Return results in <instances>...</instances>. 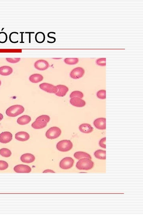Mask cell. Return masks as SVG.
I'll use <instances>...</instances> for the list:
<instances>
[{"label": "cell", "mask_w": 143, "mask_h": 215, "mask_svg": "<svg viewBox=\"0 0 143 215\" xmlns=\"http://www.w3.org/2000/svg\"><path fill=\"white\" fill-rule=\"evenodd\" d=\"M106 154V152L105 151L102 150H98L95 152L94 156L97 159H101V160H105Z\"/></svg>", "instance_id": "cell-21"}, {"label": "cell", "mask_w": 143, "mask_h": 215, "mask_svg": "<svg viewBox=\"0 0 143 215\" xmlns=\"http://www.w3.org/2000/svg\"><path fill=\"white\" fill-rule=\"evenodd\" d=\"M56 87L58 89V91L55 94L57 96L61 97H64L69 90L68 88L65 85H59Z\"/></svg>", "instance_id": "cell-14"}, {"label": "cell", "mask_w": 143, "mask_h": 215, "mask_svg": "<svg viewBox=\"0 0 143 215\" xmlns=\"http://www.w3.org/2000/svg\"><path fill=\"white\" fill-rule=\"evenodd\" d=\"M0 154L4 157H9L12 155V152L7 148H2L0 149Z\"/></svg>", "instance_id": "cell-25"}, {"label": "cell", "mask_w": 143, "mask_h": 215, "mask_svg": "<svg viewBox=\"0 0 143 215\" xmlns=\"http://www.w3.org/2000/svg\"><path fill=\"white\" fill-rule=\"evenodd\" d=\"M7 61L10 63L15 64L19 62L20 61V58H7Z\"/></svg>", "instance_id": "cell-32"}, {"label": "cell", "mask_w": 143, "mask_h": 215, "mask_svg": "<svg viewBox=\"0 0 143 215\" xmlns=\"http://www.w3.org/2000/svg\"><path fill=\"white\" fill-rule=\"evenodd\" d=\"M106 91L105 90H101L99 91L97 93V96L98 98L104 99H106Z\"/></svg>", "instance_id": "cell-28"}, {"label": "cell", "mask_w": 143, "mask_h": 215, "mask_svg": "<svg viewBox=\"0 0 143 215\" xmlns=\"http://www.w3.org/2000/svg\"><path fill=\"white\" fill-rule=\"evenodd\" d=\"M3 115L1 113H0V121L3 119Z\"/></svg>", "instance_id": "cell-38"}, {"label": "cell", "mask_w": 143, "mask_h": 215, "mask_svg": "<svg viewBox=\"0 0 143 215\" xmlns=\"http://www.w3.org/2000/svg\"><path fill=\"white\" fill-rule=\"evenodd\" d=\"M79 129L81 132L84 133H90L92 132L93 130V128L91 127L90 124H83L80 126Z\"/></svg>", "instance_id": "cell-17"}, {"label": "cell", "mask_w": 143, "mask_h": 215, "mask_svg": "<svg viewBox=\"0 0 143 215\" xmlns=\"http://www.w3.org/2000/svg\"><path fill=\"white\" fill-rule=\"evenodd\" d=\"M31 117L29 116L24 115L18 118L17 123L20 125H25L29 124L31 121Z\"/></svg>", "instance_id": "cell-19"}, {"label": "cell", "mask_w": 143, "mask_h": 215, "mask_svg": "<svg viewBox=\"0 0 143 215\" xmlns=\"http://www.w3.org/2000/svg\"><path fill=\"white\" fill-rule=\"evenodd\" d=\"M106 138L105 137L104 138H102L99 141V146L102 148H106Z\"/></svg>", "instance_id": "cell-33"}, {"label": "cell", "mask_w": 143, "mask_h": 215, "mask_svg": "<svg viewBox=\"0 0 143 215\" xmlns=\"http://www.w3.org/2000/svg\"><path fill=\"white\" fill-rule=\"evenodd\" d=\"M70 102L72 105L77 107H83L86 105V102L84 100L78 97H74L71 99Z\"/></svg>", "instance_id": "cell-12"}, {"label": "cell", "mask_w": 143, "mask_h": 215, "mask_svg": "<svg viewBox=\"0 0 143 215\" xmlns=\"http://www.w3.org/2000/svg\"><path fill=\"white\" fill-rule=\"evenodd\" d=\"M85 72V70L82 67H76L74 69L70 72V76L73 79H79L83 76Z\"/></svg>", "instance_id": "cell-7"}, {"label": "cell", "mask_w": 143, "mask_h": 215, "mask_svg": "<svg viewBox=\"0 0 143 215\" xmlns=\"http://www.w3.org/2000/svg\"><path fill=\"white\" fill-rule=\"evenodd\" d=\"M61 131L58 127H53L50 128L46 133V136L49 139H55L60 136Z\"/></svg>", "instance_id": "cell-4"}, {"label": "cell", "mask_w": 143, "mask_h": 215, "mask_svg": "<svg viewBox=\"0 0 143 215\" xmlns=\"http://www.w3.org/2000/svg\"><path fill=\"white\" fill-rule=\"evenodd\" d=\"M15 138L17 140L25 142L29 139L30 135L25 132H20L15 134Z\"/></svg>", "instance_id": "cell-13"}, {"label": "cell", "mask_w": 143, "mask_h": 215, "mask_svg": "<svg viewBox=\"0 0 143 215\" xmlns=\"http://www.w3.org/2000/svg\"><path fill=\"white\" fill-rule=\"evenodd\" d=\"M8 167V164L7 162L0 160V170L2 171L6 170Z\"/></svg>", "instance_id": "cell-31"}, {"label": "cell", "mask_w": 143, "mask_h": 215, "mask_svg": "<svg viewBox=\"0 0 143 215\" xmlns=\"http://www.w3.org/2000/svg\"><path fill=\"white\" fill-rule=\"evenodd\" d=\"M50 65L47 61L44 60H39L34 63V67L39 71H44L49 68Z\"/></svg>", "instance_id": "cell-8"}, {"label": "cell", "mask_w": 143, "mask_h": 215, "mask_svg": "<svg viewBox=\"0 0 143 215\" xmlns=\"http://www.w3.org/2000/svg\"><path fill=\"white\" fill-rule=\"evenodd\" d=\"M1 81L0 80V86H1Z\"/></svg>", "instance_id": "cell-39"}, {"label": "cell", "mask_w": 143, "mask_h": 215, "mask_svg": "<svg viewBox=\"0 0 143 215\" xmlns=\"http://www.w3.org/2000/svg\"><path fill=\"white\" fill-rule=\"evenodd\" d=\"M36 119H38V120H42L48 123L50 121V117L49 116L44 115L41 116H40L38 117Z\"/></svg>", "instance_id": "cell-29"}, {"label": "cell", "mask_w": 143, "mask_h": 215, "mask_svg": "<svg viewBox=\"0 0 143 215\" xmlns=\"http://www.w3.org/2000/svg\"><path fill=\"white\" fill-rule=\"evenodd\" d=\"M47 125V123L41 120L36 119L35 121L32 124V127L33 129H40L45 127Z\"/></svg>", "instance_id": "cell-16"}, {"label": "cell", "mask_w": 143, "mask_h": 215, "mask_svg": "<svg viewBox=\"0 0 143 215\" xmlns=\"http://www.w3.org/2000/svg\"><path fill=\"white\" fill-rule=\"evenodd\" d=\"M47 36H48V37H49V38H52V39H54V40L55 41H56V38H55L54 37H51V36H50V35H49V33L48 34Z\"/></svg>", "instance_id": "cell-36"}, {"label": "cell", "mask_w": 143, "mask_h": 215, "mask_svg": "<svg viewBox=\"0 0 143 215\" xmlns=\"http://www.w3.org/2000/svg\"><path fill=\"white\" fill-rule=\"evenodd\" d=\"M106 58H100L96 61V64L99 66H106Z\"/></svg>", "instance_id": "cell-30"}, {"label": "cell", "mask_w": 143, "mask_h": 215, "mask_svg": "<svg viewBox=\"0 0 143 215\" xmlns=\"http://www.w3.org/2000/svg\"><path fill=\"white\" fill-rule=\"evenodd\" d=\"M79 61V59L78 58H66L64 60L65 63L71 65L76 64Z\"/></svg>", "instance_id": "cell-24"}, {"label": "cell", "mask_w": 143, "mask_h": 215, "mask_svg": "<svg viewBox=\"0 0 143 215\" xmlns=\"http://www.w3.org/2000/svg\"><path fill=\"white\" fill-rule=\"evenodd\" d=\"M25 108L20 105H15L8 108L6 110V113L8 116L15 117L23 113Z\"/></svg>", "instance_id": "cell-1"}, {"label": "cell", "mask_w": 143, "mask_h": 215, "mask_svg": "<svg viewBox=\"0 0 143 215\" xmlns=\"http://www.w3.org/2000/svg\"><path fill=\"white\" fill-rule=\"evenodd\" d=\"M70 97L71 99L74 97H78L81 99L83 97V94L81 91H73L70 94Z\"/></svg>", "instance_id": "cell-26"}, {"label": "cell", "mask_w": 143, "mask_h": 215, "mask_svg": "<svg viewBox=\"0 0 143 215\" xmlns=\"http://www.w3.org/2000/svg\"><path fill=\"white\" fill-rule=\"evenodd\" d=\"M8 39V36L7 33L4 32H0V43H6Z\"/></svg>", "instance_id": "cell-27"}, {"label": "cell", "mask_w": 143, "mask_h": 215, "mask_svg": "<svg viewBox=\"0 0 143 215\" xmlns=\"http://www.w3.org/2000/svg\"><path fill=\"white\" fill-rule=\"evenodd\" d=\"M39 88L44 91L50 94H55L58 91L57 87L47 83H42L39 85Z\"/></svg>", "instance_id": "cell-5"}, {"label": "cell", "mask_w": 143, "mask_h": 215, "mask_svg": "<svg viewBox=\"0 0 143 215\" xmlns=\"http://www.w3.org/2000/svg\"><path fill=\"white\" fill-rule=\"evenodd\" d=\"M106 119L105 118H102L96 119L94 122V125L97 129L99 130H105Z\"/></svg>", "instance_id": "cell-9"}, {"label": "cell", "mask_w": 143, "mask_h": 215, "mask_svg": "<svg viewBox=\"0 0 143 215\" xmlns=\"http://www.w3.org/2000/svg\"><path fill=\"white\" fill-rule=\"evenodd\" d=\"M26 34H29V42L30 43H31V34H34V32H26Z\"/></svg>", "instance_id": "cell-35"}, {"label": "cell", "mask_w": 143, "mask_h": 215, "mask_svg": "<svg viewBox=\"0 0 143 215\" xmlns=\"http://www.w3.org/2000/svg\"><path fill=\"white\" fill-rule=\"evenodd\" d=\"M45 39V36L44 33L42 32H38L36 34L35 40L37 43H42L44 42Z\"/></svg>", "instance_id": "cell-22"}, {"label": "cell", "mask_w": 143, "mask_h": 215, "mask_svg": "<svg viewBox=\"0 0 143 215\" xmlns=\"http://www.w3.org/2000/svg\"><path fill=\"white\" fill-rule=\"evenodd\" d=\"M73 144L69 140H63L57 143L56 147L61 152H67L73 148Z\"/></svg>", "instance_id": "cell-3"}, {"label": "cell", "mask_w": 143, "mask_h": 215, "mask_svg": "<svg viewBox=\"0 0 143 215\" xmlns=\"http://www.w3.org/2000/svg\"><path fill=\"white\" fill-rule=\"evenodd\" d=\"M74 163V160L72 158H65L60 162V167L63 170H67L71 168Z\"/></svg>", "instance_id": "cell-6"}, {"label": "cell", "mask_w": 143, "mask_h": 215, "mask_svg": "<svg viewBox=\"0 0 143 215\" xmlns=\"http://www.w3.org/2000/svg\"><path fill=\"white\" fill-rule=\"evenodd\" d=\"M20 33L21 34V42H20V43H24V42H23V34L24 32H20Z\"/></svg>", "instance_id": "cell-37"}, {"label": "cell", "mask_w": 143, "mask_h": 215, "mask_svg": "<svg viewBox=\"0 0 143 215\" xmlns=\"http://www.w3.org/2000/svg\"><path fill=\"white\" fill-rule=\"evenodd\" d=\"M43 173H55L54 171L50 170H45V171H43Z\"/></svg>", "instance_id": "cell-34"}, {"label": "cell", "mask_w": 143, "mask_h": 215, "mask_svg": "<svg viewBox=\"0 0 143 215\" xmlns=\"http://www.w3.org/2000/svg\"><path fill=\"white\" fill-rule=\"evenodd\" d=\"M43 76L39 74H34L30 77V81L33 83H38L43 80Z\"/></svg>", "instance_id": "cell-20"}, {"label": "cell", "mask_w": 143, "mask_h": 215, "mask_svg": "<svg viewBox=\"0 0 143 215\" xmlns=\"http://www.w3.org/2000/svg\"><path fill=\"white\" fill-rule=\"evenodd\" d=\"M14 170L17 173H29L31 172V168L28 165L20 164L15 166Z\"/></svg>", "instance_id": "cell-11"}, {"label": "cell", "mask_w": 143, "mask_h": 215, "mask_svg": "<svg viewBox=\"0 0 143 215\" xmlns=\"http://www.w3.org/2000/svg\"><path fill=\"white\" fill-rule=\"evenodd\" d=\"M93 162L88 158H84L79 160L76 164V167L80 170H88L93 167Z\"/></svg>", "instance_id": "cell-2"}, {"label": "cell", "mask_w": 143, "mask_h": 215, "mask_svg": "<svg viewBox=\"0 0 143 215\" xmlns=\"http://www.w3.org/2000/svg\"><path fill=\"white\" fill-rule=\"evenodd\" d=\"M13 135L9 132H4L0 134V142L2 143H9L12 139Z\"/></svg>", "instance_id": "cell-10"}, {"label": "cell", "mask_w": 143, "mask_h": 215, "mask_svg": "<svg viewBox=\"0 0 143 215\" xmlns=\"http://www.w3.org/2000/svg\"><path fill=\"white\" fill-rule=\"evenodd\" d=\"M35 160V157L32 154L26 153L23 154L20 157V160L23 162L30 163L33 162Z\"/></svg>", "instance_id": "cell-15"}, {"label": "cell", "mask_w": 143, "mask_h": 215, "mask_svg": "<svg viewBox=\"0 0 143 215\" xmlns=\"http://www.w3.org/2000/svg\"><path fill=\"white\" fill-rule=\"evenodd\" d=\"M13 70L11 67L8 66H3L0 67V75L7 76L12 73Z\"/></svg>", "instance_id": "cell-18"}, {"label": "cell", "mask_w": 143, "mask_h": 215, "mask_svg": "<svg viewBox=\"0 0 143 215\" xmlns=\"http://www.w3.org/2000/svg\"><path fill=\"white\" fill-rule=\"evenodd\" d=\"M74 157L77 159H80L83 158H88L90 159H91V157L88 153L83 152H77L74 153Z\"/></svg>", "instance_id": "cell-23"}]
</instances>
